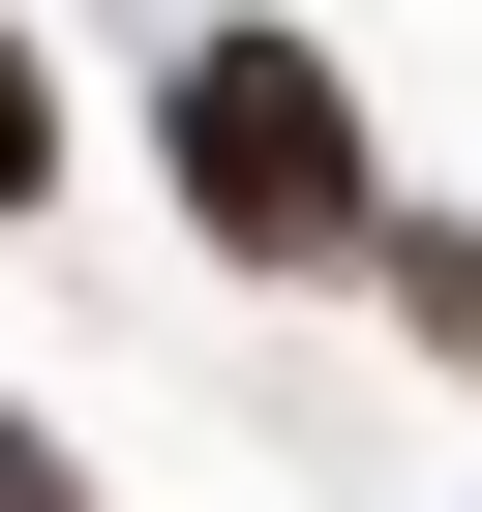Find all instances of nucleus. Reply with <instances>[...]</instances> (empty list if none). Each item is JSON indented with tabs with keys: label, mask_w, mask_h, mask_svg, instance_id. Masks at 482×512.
<instances>
[{
	"label": "nucleus",
	"mask_w": 482,
	"mask_h": 512,
	"mask_svg": "<svg viewBox=\"0 0 482 512\" xmlns=\"http://www.w3.org/2000/svg\"><path fill=\"white\" fill-rule=\"evenodd\" d=\"M0 512H91V452H61V422H0Z\"/></svg>",
	"instance_id": "4"
},
{
	"label": "nucleus",
	"mask_w": 482,
	"mask_h": 512,
	"mask_svg": "<svg viewBox=\"0 0 482 512\" xmlns=\"http://www.w3.org/2000/svg\"><path fill=\"white\" fill-rule=\"evenodd\" d=\"M61 211V61H31V0H0V241Z\"/></svg>",
	"instance_id": "3"
},
{
	"label": "nucleus",
	"mask_w": 482,
	"mask_h": 512,
	"mask_svg": "<svg viewBox=\"0 0 482 512\" xmlns=\"http://www.w3.org/2000/svg\"><path fill=\"white\" fill-rule=\"evenodd\" d=\"M362 302H392V332L482 392V211H392V241H362Z\"/></svg>",
	"instance_id": "2"
},
{
	"label": "nucleus",
	"mask_w": 482,
	"mask_h": 512,
	"mask_svg": "<svg viewBox=\"0 0 482 512\" xmlns=\"http://www.w3.org/2000/svg\"><path fill=\"white\" fill-rule=\"evenodd\" d=\"M151 151H181V211H211V272H362V241H392V151H362L332 31H272V0H181Z\"/></svg>",
	"instance_id": "1"
}]
</instances>
